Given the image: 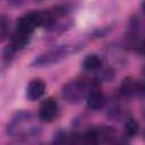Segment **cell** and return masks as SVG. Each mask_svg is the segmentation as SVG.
<instances>
[{
    "label": "cell",
    "instance_id": "9",
    "mask_svg": "<svg viewBox=\"0 0 145 145\" xmlns=\"http://www.w3.org/2000/svg\"><path fill=\"white\" fill-rule=\"evenodd\" d=\"M83 66L88 71H95L99 70L102 67V59L96 54H89L85 57L83 61Z\"/></svg>",
    "mask_w": 145,
    "mask_h": 145
},
{
    "label": "cell",
    "instance_id": "4",
    "mask_svg": "<svg viewBox=\"0 0 145 145\" xmlns=\"http://www.w3.org/2000/svg\"><path fill=\"white\" fill-rule=\"evenodd\" d=\"M86 91H87V84L85 80L74 79V80L68 82L62 87L61 95L66 102L71 103V104H76L85 97Z\"/></svg>",
    "mask_w": 145,
    "mask_h": 145
},
{
    "label": "cell",
    "instance_id": "5",
    "mask_svg": "<svg viewBox=\"0 0 145 145\" xmlns=\"http://www.w3.org/2000/svg\"><path fill=\"white\" fill-rule=\"evenodd\" d=\"M58 112H59L58 102L54 99L49 97L41 103L39 109V118L44 122H51L57 118Z\"/></svg>",
    "mask_w": 145,
    "mask_h": 145
},
{
    "label": "cell",
    "instance_id": "12",
    "mask_svg": "<svg viewBox=\"0 0 145 145\" xmlns=\"http://www.w3.org/2000/svg\"><path fill=\"white\" fill-rule=\"evenodd\" d=\"M100 142H112L116 137V131L110 126H102L97 128Z\"/></svg>",
    "mask_w": 145,
    "mask_h": 145
},
{
    "label": "cell",
    "instance_id": "14",
    "mask_svg": "<svg viewBox=\"0 0 145 145\" xmlns=\"http://www.w3.org/2000/svg\"><path fill=\"white\" fill-rule=\"evenodd\" d=\"M69 138V135L67 134L66 130H58L54 135H53V142L57 144H62V143H67Z\"/></svg>",
    "mask_w": 145,
    "mask_h": 145
},
{
    "label": "cell",
    "instance_id": "13",
    "mask_svg": "<svg viewBox=\"0 0 145 145\" xmlns=\"http://www.w3.org/2000/svg\"><path fill=\"white\" fill-rule=\"evenodd\" d=\"M9 34V20L6 16H0V42L5 41Z\"/></svg>",
    "mask_w": 145,
    "mask_h": 145
},
{
    "label": "cell",
    "instance_id": "2",
    "mask_svg": "<svg viewBox=\"0 0 145 145\" xmlns=\"http://www.w3.org/2000/svg\"><path fill=\"white\" fill-rule=\"evenodd\" d=\"M84 48L83 44H60L57 46H53L45 52L41 53L37 56L32 62L31 67L35 68H42V67H48L51 65H54L62 59L77 53Z\"/></svg>",
    "mask_w": 145,
    "mask_h": 145
},
{
    "label": "cell",
    "instance_id": "11",
    "mask_svg": "<svg viewBox=\"0 0 145 145\" xmlns=\"http://www.w3.org/2000/svg\"><path fill=\"white\" fill-rule=\"evenodd\" d=\"M82 137V142L85 144H97L100 143V137H99V131L97 128H89L87 129L84 134L80 135Z\"/></svg>",
    "mask_w": 145,
    "mask_h": 145
},
{
    "label": "cell",
    "instance_id": "7",
    "mask_svg": "<svg viewBox=\"0 0 145 145\" xmlns=\"http://www.w3.org/2000/svg\"><path fill=\"white\" fill-rule=\"evenodd\" d=\"M143 92V85L131 77H127L121 82L120 93L125 96H135Z\"/></svg>",
    "mask_w": 145,
    "mask_h": 145
},
{
    "label": "cell",
    "instance_id": "15",
    "mask_svg": "<svg viewBox=\"0 0 145 145\" xmlns=\"http://www.w3.org/2000/svg\"><path fill=\"white\" fill-rule=\"evenodd\" d=\"M8 1L14 6H19V5H22L24 2V0H8Z\"/></svg>",
    "mask_w": 145,
    "mask_h": 145
},
{
    "label": "cell",
    "instance_id": "16",
    "mask_svg": "<svg viewBox=\"0 0 145 145\" xmlns=\"http://www.w3.org/2000/svg\"><path fill=\"white\" fill-rule=\"evenodd\" d=\"M34 1H42V0H34Z\"/></svg>",
    "mask_w": 145,
    "mask_h": 145
},
{
    "label": "cell",
    "instance_id": "6",
    "mask_svg": "<svg viewBox=\"0 0 145 145\" xmlns=\"http://www.w3.org/2000/svg\"><path fill=\"white\" fill-rule=\"evenodd\" d=\"M45 92V83L40 78L32 79L26 88V97L28 101H36L43 96Z\"/></svg>",
    "mask_w": 145,
    "mask_h": 145
},
{
    "label": "cell",
    "instance_id": "3",
    "mask_svg": "<svg viewBox=\"0 0 145 145\" xmlns=\"http://www.w3.org/2000/svg\"><path fill=\"white\" fill-rule=\"evenodd\" d=\"M44 22H45L44 11H31L19 17L16 24V31L31 36L36 27L44 25Z\"/></svg>",
    "mask_w": 145,
    "mask_h": 145
},
{
    "label": "cell",
    "instance_id": "10",
    "mask_svg": "<svg viewBox=\"0 0 145 145\" xmlns=\"http://www.w3.org/2000/svg\"><path fill=\"white\" fill-rule=\"evenodd\" d=\"M139 131V125L138 122L133 119V118H129L126 120L125 122V126H123V134L126 137H135Z\"/></svg>",
    "mask_w": 145,
    "mask_h": 145
},
{
    "label": "cell",
    "instance_id": "8",
    "mask_svg": "<svg viewBox=\"0 0 145 145\" xmlns=\"http://www.w3.org/2000/svg\"><path fill=\"white\" fill-rule=\"evenodd\" d=\"M104 102H105L104 95L97 88H94L86 94V105L92 111H97L102 109L104 105Z\"/></svg>",
    "mask_w": 145,
    "mask_h": 145
},
{
    "label": "cell",
    "instance_id": "1",
    "mask_svg": "<svg viewBox=\"0 0 145 145\" xmlns=\"http://www.w3.org/2000/svg\"><path fill=\"white\" fill-rule=\"evenodd\" d=\"M6 131L10 137L27 140L28 138L37 137L41 133V129L37 125L33 123V116L31 112L19 111L11 117L6 127Z\"/></svg>",
    "mask_w": 145,
    "mask_h": 145
}]
</instances>
